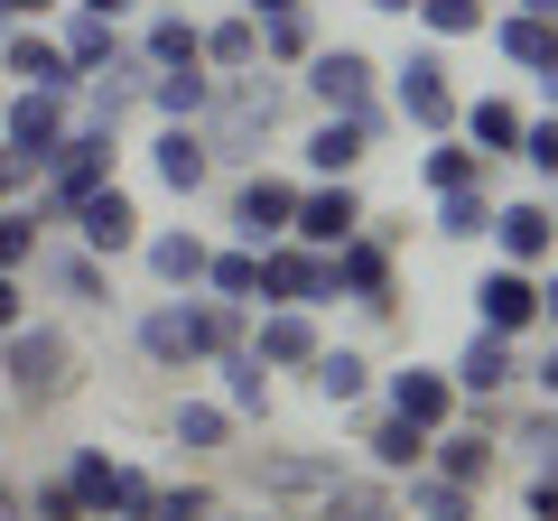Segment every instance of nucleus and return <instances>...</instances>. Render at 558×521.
<instances>
[{"label": "nucleus", "mask_w": 558, "mask_h": 521, "mask_svg": "<svg viewBox=\"0 0 558 521\" xmlns=\"http://www.w3.org/2000/svg\"><path fill=\"white\" fill-rule=\"evenodd\" d=\"M242 336H252V326H242L233 299H159L140 317V354L159 363V373H196V363L233 354Z\"/></svg>", "instance_id": "nucleus-1"}, {"label": "nucleus", "mask_w": 558, "mask_h": 521, "mask_svg": "<svg viewBox=\"0 0 558 521\" xmlns=\"http://www.w3.org/2000/svg\"><path fill=\"white\" fill-rule=\"evenodd\" d=\"M279 121V84H252V75H215V102H205V149H223V159H252L260 141H270Z\"/></svg>", "instance_id": "nucleus-2"}, {"label": "nucleus", "mask_w": 558, "mask_h": 521, "mask_svg": "<svg viewBox=\"0 0 558 521\" xmlns=\"http://www.w3.org/2000/svg\"><path fill=\"white\" fill-rule=\"evenodd\" d=\"M0 373H10V391H20V401H65V391H75V344L57 336V326H10V336H0Z\"/></svg>", "instance_id": "nucleus-3"}, {"label": "nucleus", "mask_w": 558, "mask_h": 521, "mask_svg": "<svg viewBox=\"0 0 558 521\" xmlns=\"http://www.w3.org/2000/svg\"><path fill=\"white\" fill-rule=\"evenodd\" d=\"M112 149H121V131H102V121L65 131V141H57V159L38 168V178H47V205H57V215H75V205L94 196V186H112Z\"/></svg>", "instance_id": "nucleus-4"}, {"label": "nucleus", "mask_w": 558, "mask_h": 521, "mask_svg": "<svg viewBox=\"0 0 558 521\" xmlns=\"http://www.w3.org/2000/svg\"><path fill=\"white\" fill-rule=\"evenodd\" d=\"M65 131H75V121H65V102H57V94H10V102H0V168L38 178V168L57 159Z\"/></svg>", "instance_id": "nucleus-5"}, {"label": "nucleus", "mask_w": 558, "mask_h": 521, "mask_svg": "<svg viewBox=\"0 0 558 521\" xmlns=\"http://www.w3.org/2000/svg\"><path fill=\"white\" fill-rule=\"evenodd\" d=\"M65 484H75L84 521H140V502H149V475H140V465H112L102 447H75Z\"/></svg>", "instance_id": "nucleus-6"}, {"label": "nucleus", "mask_w": 558, "mask_h": 521, "mask_svg": "<svg viewBox=\"0 0 558 521\" xmlns=\"http://www.w3.org/2000/svg\"><path fill=\"white\" fill-rule=\"evenodd\" d=\"M344 233H363V196H354V178H317V186H299L289 242H307V252H336Z\"/></svg>", "instance_id": "nucleus-7"}, {"label": "nucleus", "mask_w": 558, "mask_h": 521, "mask_svg": "<svg viewBox=\"0 0 558 521\" xmlns=\"http://www.w3.org/2000/svg\"><path fill=\"white\" fill-rule=\"evenodd\" d=\"M260 299H270V307H326V299H336L326 252H307V242H270V252H260Z\"/></svg>", "instance_id": "nucleus-8"}, {"label": "nucleus", "mask_w": 558, "mask_h": 521, "mask_svg": "<svg viewBox=\"0 0 558 521\" xmlns=\"http://www.w3.org/2000/svg\"><path fill=\"white\" fill-rule=\"evenodd\" d=\"M400 112L418 121V131H428V141H447V131H457V84H447V57L438 47H418V57H400Z\"/></svg>", "instance_id": "nucleus-9"}, {"label": "nucleus", "mask_w": 558, "mask_h": 521, "mask_svg": "<svg viewBox=\"0 0 558 521\" xmlns=\"http://www.w3.org/2000/svg\"><path fill=\"white\" fill-rule=\"evenodd\" d=\"M326 270H336V299H354V307H391V242L381 233H344L336 252H326Z\"/></svg>", "instance_id": "nucleus-10"}, {"label": "nucleus", "mask_w": 558, "mask_h": 521, "mask_svg": "<svg viewBox=\"0 0 558 521\" xmlns=\"http://www.w3.org/2000/svg\"><path fill=\"white\" fill-rule=\"evenodd\" d=\"M317 317H307V307H270V317L252 326V336H242V354L260 363V373H307V363H317Z\"/></svg>", "instance_id": "nucleus-11"}, {"label": "nucleus", "mask_w": 558, "mask_h": 521, "mask_svg": "<svg viewBox=\"0 0 558 521\" xmlns=\"http://www.w3.org/2000/svg\"><path fill=\"white\" fill-rule=\"evenodd\" d=\"M0 75H20V94H57V102L84 94V75L65 65V47L38 38V28H10V47H0Z\"/></svg>", "instance_id": "nucleus-12"}, {"label": "nucleus", "mask_w": 558, "mask_h": 521, "mask_svg": "<svg viewBox=\"0 0 558 521\" xmlns=\"http://www.w3.org/2000/svg\"><path fill=\"white\" fill-rule=\"evenodd\" d=\"M475 326H484V336H521V326H539V280L512 270V260H494V270L475 280Z\"/></svg>", "instance_id": "nucleus-13"}, {"label": "nucleus", "mask_w": 558, "mask_h": 521, "mask_svg": "<svg viewBox=\"0 0 558 521\" xmlns=\"http://www.w3.org/2000/svg\"><path fill=\"white\" fill-rule=\"evenodd\" d=\"M381 410H400L410 428H457V381L447 373H418V363H400V373H381Z\"/></svg>", "instance_id": "nucleus-14"}, {"label": "nucleus", "mask_w": 558, "mask_h": 521, "mask_svg": "<svg viewBox=\"0 0 558 521\" xmlns=\"http://www.w3.org/2000/svg\"><path fill=\"white\" fill-rule=\"evenodd\" d=\"M289 215H299V186H289V178H242V196H233V233H242V252H270V242H289Z\"/></svg>", "instance_id": "nucleus-15"}, {"label": "nucleus", "mask_w": 558, "mask_h": 521, "mask_svg": "<svg viewBox=\"0 0 558 521\" xmlns=\"http://www.w3.org/2000/svg\"><path fill=\"white\" fill-rule=\"evenodd\" d=\"M484 233H494V252L512 260V270H539V260L558 252V215L539 196H521V205H494V223H484Z\"/></svg>", "instance_id": "nucleus-16"}, {"label": "nucleus", "mask_w": 558, "mask_h": 521, "mask_svg": "<svg viewBox=\"0 0 558 521\" xmlns=\"http://www.w3.org/2000/svg\"><path fill=\"white\" fill-rule=\"evenodd\" d=\"M75 242L94 260H121V252H140V205L121 196V186H94V196L75 205Z\"/></svg>", "instance_id": "nucleus-17"}, {"label": "nucleus", "mask_w": 558, "mask_h": 521, "mask_svg": "<svg viewBox=\"0 0 558 521\" xmlns=\"http://www.w3.org/2000/svg\"><path fill=\"white\" fill-rule=\"evenodd\" d=\"M149 178H159L168 196H196V186L215 178V149H205V131H196V121H168L159 141H149Z\"/></svg>", "instance_id": "nucleus-18"}, {"label": "nucleus", "mask_w": 558, "mask_h": 521, "mask_svg": "<svg viewBox=\"0 0 558 521\" xmlns=\"http://www.w3.org/2000/svg\"><path fill=\"white\" fill-rule=\"evenodd\" d=\"M307 94H317L326 112H363V102H373V57H363V47H317V57H307Z\"/></svg>", "instance_id": "nucleus-19"}, {"label": "nucleus", "mask_w": 558, "mask_h": 521, "mask_svg": "<svg viewBox=\"0 0 558 521\" xmlns=\"http://www.w3.org/2000/svg\"><path fill=\"white\" fill-rule=\"evenodd\" d=\"M447 381H457V391H475V401H494V391H512V381H521V344L475 326V344L457 354V373H447Z\"/></svg>", "instance_id": "nucleus-20"}, {"label": "nucleus", "mask_w": 558, "mask_h": 521, "mask_svg": "<svg viewBox=\"0 0 558 521\" xmlns=\"http://www.w3.org/2000/svg\"><path fill=\"white\" fill-rule=\"evenodd\" d=\"M140 65L149 75H178V65H205V28L186 10H159V20L140 28Z\"/></svg>", "instance_id": "nucleus-21"}, {"label": "nucleus", "mask_w": 558, "mask_h": 521, "mask_svg": "<svg viewBox=\"0 0 558 521\" xmlns=\"http://www.w3.org/2000/svg\"><path fill=\"white\" fill-rule=\"evenodd\" d=\"M326 484H336V457H307V447H270L260 457V494H279V502L326 494Z\"/></svg>", "instance_id": "nucleus-22"}, {"label": "nucleus", "mask_w": 558, "mask_h": 521, "mask_svg": "<svg viewBox=\"0 0 558 521\" xmlns=\"http://www.w3.org/2000/svg\"><path fill=\"white\" fill-rule=\"evenodd\" d=\"M363 149H373V141H363L354 121H344V112H326L317 131H307V149H299V159H307V178H354V168H363Z\"/></svg>", "instance_id": "nucleus-23"}, {"label": "nucleus", "mask_w": 558, "mask_h": 521, "mask_svg": "<svg viewBox=\"0 0 558 521\" xmlns=\"http://www.w3.org/2000/svg\"><path fill=\"white\" fill-rule=\"evenodd\" d=\"M465 149H475V159H512V149H521V112H512V102H502V94H484V102H465Z\"/></svg>", "instance_id": "nucleus-24"}, {"label": "nucleus", "mask_w": 558, "mask_h": 521, "mask_svg": "<svg viewBox=\"0 0 558 521\" xmlns=\"http://www.w3.org/2000/svg\"><path fill=\"white\" fill-rule=\"evenodd\" d=\"M363 457H373L381 475H418V457H428V428H410L400 410H381V420L363 428Z\"/></svg>", "instance_id": "nucleus-25"}, {"label": "nucleus", "mask_w": 558, "mask_h": 521, "mask_svg": "<svg viewBox=\"0 0 558 521\" xmlns=\"http://www.w3.org/2000/svg\"><path fill=\"white\" fill-rule=\"evenodd\" d=\"M38 270H47V289H57V299H75V307H112V270H102L94 252H47Z\"/></svg>", "instance_id": "nucleus-26"}, {"label": "nucleus", "mask_w": 558, "mask_h": 521, "mask_svg": "<svg viewBox=\"0 0 558 521\" xmlns=\"http://www.w3.org/2000/svg\"><path fill=\"white\" fill-rule=\"evenodd\" d=\"M149 280L159 289H205V233H149Z\"/></svg>", "instance_id": "nucleus-27"}, {"label": "nucleus", "mask_w": 558, "mask_h": 521, "mask_svg": "<svg viewBox=\"0 0 558 521\" xmlns=\"http://www.w3.org/2000/svg\"><path fill=\"white\" fill-rule=\"evenodd\" d=\"M494 47L521 65V75H539V65L558 57V20H531V10H502V20H494Z\"/></svg>", "instance_id": "nucleus-28"}, {"label": "nucleus", "mask_w": 558, "mask_h": 521, "mask_svg": "<svg viewBox=\"0 0 558 521\" xmlns=\"http://www.w3.org/2000/svg\"><path fill=\"white\" fill-rule=\"evenodd\" d=\"M428 457H438L447 484H475V494H484V475H494V447H484V428H438V438H428Z\"/></svg>", "instance_id": "nucleus-29"}, {"label": "nucleus", "mask_w": 558, "mask_h": 521, "mask_svg": "<svg viewBox=\"0 0 558 521\" xmlns=\"http://www.w3.org/2000/svg\"><path fill=\"white\" fill-rule=\"evenodd\" d=\"M140 94L159 102V121H205V102H215V75H205V65H178V75H149Z\"/></svg>", "instance_id": "nucleus-30"}, {"label": "nucleus", "mask_w": 558, "mask_h": 521, "mask_svg": "<svg viewBox=\"0 0 558 521\" xmlns=\"http://www.w3.org/2000/svg\"><path fill=\"white\" fill-rule=\"evenodd\" d=\"M215 373H223V410H233V420H260V410H270V373H260L252 354H215Z\"/></svg>", "instance_id": "nucleus-31"}, {"label": "nucleus", "mask_w": 558, "mask_h": 521, "mask_svg": "<svg viewBox=\"0 0 558 521\" xmlns=\"http://www.w3.org/2000/svg\"><path fill=\"white\" fill-rule=\"evenodd\" d=\"M65 65H75V75H102V65L121 57V38H112V20H94V10H75V20H65Z\"/></svg>", "instance_id": "nucleus-32"}, {"label": "nucleus", "mask_w": 558, "mask_h": 521, "mask_svg": "<svg viewBox=\"0 0 558 521\" xmlns=\"http://www.w3.org/2000/svg\"><path fill=\"white\" fill-rule=\"evenodd\" d=\"M410 512H418V521H484V502H475V484L410 475Z\"/></svg>", "instance_id": "nucleus-33"}, {"label": "nucleus", "mask_w": 558, "mask_h": 521, "mask_svg": "<svg viewBox=\"0 0 558 521\" xmlns=\"http://www.w3.org/2000/svg\"><path fill=\"white\" fill-rule=\"evenodd\" d=\"M205 65L252 75V65H260V20H242V10H233V20H215V28H205Z\"/></svg>", "instance_id": "nucleus-34"}, {"label": "nucleus", "mask_w": 558, "mask_h": 521, "mask_svg": "<svg viewBox=\"0 0 558 521\" xmlns=\"http://www.w3.org/2000/svg\"><path fill=\"white\" fill-rule=\"evenodd\" d=\"M307 373H317L326 401H363V391H373V363H363L354 344H317V363H307Z\"/></svg>", "instance_id": "nucleus-35"}, {"label": "nucleus", "mask_w": 558, "mask_h": 521, "mask_svg": "<svg viewBox=\"0 0 558 521\" xmlns=\"http://www.w3.org/2000/svg\"><path fill=\"white\" fill-rule=\"evenodd\" d=\"M205 299L252 307L260 299V252H205Z\"/></svg>", "instance_id": "nucleus-36"}, {"label": "nucleus", "mask_w": 558, "mask_h": 521, "mask_svg": "<svg viewBox=\"0 0 558 521\" xmlns=\"http://www.w3.org/2000/svg\"><path fill=\"white\" fill-rule=\"evenodd\" d=\"M418 178H428V196H457V186H484V159H475L465 141H428Z\"/></svg>", "instance_id": "nucleus-37"}, {"label": "nucleus", "mask_w": 558, "mask_h": 521, "mask_svg": "<svg viewBox=\"0 0 558 521\" xmlns=\"http://www.w3.org/2000/svg\"><path fill=\"white\" fill-rule=\"evenodd\" d=\"M260 57H270V65H307V57H317V20H307V10L260 20Z\"/></svg>", "instance_id": "nucleus-38"}, {"label": "nucleus", "mask_w": 558, "mask_h": 521, "mask_svg": "<svg viewBox=\"0 0 558 521\" xmlns=\"http://www.w3.org/2000/svg\"><path fill=\"white\" fill-rule=\"evenodd\" d=\"M326 521H400V502L381 494V484H354V475H336V484H326Z\"/></svg>", "instance_id": "nucleus-39"}, {"label": "nucleus", "mask_w": 558, "mask_h": 521, "mask_svg": "<svg viewBox=\"0 0 558 521\" xmlns=\"http://www.w3.org/2000/svg\"><path fill=\"white\" fill-rule=\"evenodd\" d=\"M484 223H494V196H484V186L438 196V233H447V242H484Z\"/></svg>", "instance_id": "nucleus-40"}, {"label": "nucleus", "mask_w": 558, "mask_h": 521, "mask_svg": "<svg viewBox=\"0 0 558 521\" xmlns=\"http://www.w3.org/2000/svg\"><path fill=\"white\" fill-rule=\"evenodd\" d=\"M140 521H215V494H205V484H149Z\"/></svg>", "instance_id": "nucleus-41"}, {"label": "nucleus", "mask_w": 558, "mask_h": 521, "mask_svg": "<svg viewBox=\"0 0 558 521\" xmlns=\"http://www.w3.org/2000/svg\"><path fill=\"white\" fill-rule=\"evenodd\" d=\"M428 38H484V0H418L410 10Z\"/></svg>", "instance_id": "nucleus-42"}, {"label": "nucleus", "mask_w": 558, "mask_h": 521, "mask_svg": "<svg viewBox=\"0 0 558 521\" xmlns=\"http://www.w3.org/2000/svg\"><path fill=\"white\" fill-rule=\"evenodd\" d=\"M223 438H233V410L223 401H178V447L205 457V447H223Z\"/></svg>", "instance_id": "nucleus-43"}, {"label": "nucleus", "mask_w": 558, "mask_h": 521, "mask_svg": "<svg viewBox=\"0 0 558 521\" xmlns=\"http://www.w3.org/2000/svg\"><path fill=\"white\" fill-rule=\"evenodd\" d=\"M531 178H558V112H539V121H521V149H512Z\"/></svg>", "instance_id": "nucleus-44"}, {"label": "nucleus", "mask_w": 558, "mask_h": 521, "mask_svg": "<svg viewBox=\"0 0 558 521\" xmlns=\"http://www.w3.org/2000/svg\"><path fill=\"white\" fill-rule=\"evenodd\" d=\"M28 252H38V215L28 205H0V270H28Z\"/></svg>", "instance_id": "nucleus-45"}, {"label": "nucleus", "mask_w": 558, "mask_h": 521, "mask_svg": "<svg viewBox=\"0 0 558 521\" xmlns=\"http://www.w3.org/2000/svg\"><path fill=\"white\" fill-rule=\"evenodd\" d=\"M20 512L28 521H84V502H75V484H65V475H47L38 494H20Z\"/></svg>", "instance_id": "nucleus-46"}, {"label": "nucleus", "mask_w": 558, "mask_h": 521, "mask_svg": "<svg viewBox=\"0 0 558 521\" xmlns=\"http://www.w3.org/2000/svg\"><path fill=\"white\" fill-rule=\"evenodd\" d=\"M521 447L539 457V475H558V410H549V420H531V428H521Z\"/></svg>", "instance_id": "nucleus-47"}, {"label": "nucleus", "mask_w": 558, "mask_h": 521, "mask_svg": "<svg viewBox=\"0 0 558 521\" xmlns=\"http://www.w3.org/2000/svg\"><path fill=\"white\" fill-rule=\"evenodd\" d=\"M20 317H28V299H20V270H0V336H10Z\"/></svg>", "instance_id": "nucleus-48"}, {"label": "nucleus", "mask_w": 558, "mask_h": 521, "mask_svg": "<svg viewBox=\"0 0 558 521\" xmlns=\"http://www.w3.org/2000/svg\"><path fill=\"white\" fill-rule=\"evenodd\" d=\"M521 502H531V521H558V475H531V494H521Z\"/></svg>", "instance_id": "nucleus-49"}, {"label": "nucleus", "mask_w": 558, "mask_h": 521, "mask_svg": "<svg viewBox=\"0 0 558 521\" xmlns=\"http://www.w3.org/2000/svg\"><path fill=\"white\" fill-rule=\"evenodd\" d=\"M521 373H531L539 391H549V401H558V344H549V354H539V363H521Z\"/></svg>", "instance_id": "nucleus-50"}, {"label": "nucleus", "mask_w": 558, "mask_h": 521, "mask_svg": "<svg viewBox=\"0 0 558 521\" xmlns=\"http://www.w3.org/2000/svg\"><path fill=\"white\" fill-rule=\"evenodd\" d=\"M279 10H307V0H242V20H279Z\"/></svg>", "instance_id": "nucleus-51"}, {"label": "nucleus", "mask_w": 558, "mask_h": 521, "mask_svg": "<svg viewBox=\"0 0 558 521\" xmlns=\"http://www.w3.org/2000/svg\"><path fill=\"white\" fill-rule=\"evenodd\" d=\"M75 10H94V20H121V10H140V0H75Z\"/></svg>", "instance_id": "nucleus-52"}, {"label": "nucleus", "mask_w": 558, "mask_h": 521, "mask_svg": "<svg viewBox=\"0 0 558 521\" xmlns=\"http://www.w3.org/2000/svg\"><path fill=\"white\" fill-rule=\"evenodd\" d=\"M539 317L558 326V270H549V280H539Z\"/></svg>", "instance_id": "nucleus-53"}, {"label": "nucleus", "mask_w": 558, "mask_h": 521, "mask_svg": "<svg viewBox=\"0 0 558 521\" xmlns=\"http://www.w3.org/2000/svg\"><path fill=\"white\" fill-rule=\"evenodd\" d=\"M38 10H57V0H10V20H38Z\"/></svg>", "instance_id": "nucleus-54"}, {"label": "nucleus", "mask_w": 558, "mask_h": 521, "mask_svg": "<svg viewBox=\"0 0 558 521\" xmlns=\"http://www.w3.org/2000/svg\"><path fill=\"white\" fill-rule=\"evenodd\" d=\"M363 10H391V20H410V10H418V0H363Z\"/></svg>", "instance_id": "nucleus-55"}, {"label": "nucleus", "mask_w": 558, "mask_h": 521, "mask_svg": "<svg viewBox=\"0 0 558 521\" xmlns=\"http://www.w3.org/2000/svg\"><path fill=\"white\" fill-rule=\"evenodd\" d=\"M20 186H28V178H20V168H0V205H10V196H20Z\"/></svg>", "instance_id": "nucleus-56"}, {"label": "nucleus", "mask_w": 558, "mask_h": 521, "mask_svg": "<svg viewBox=\"0 0 558 521\" xmlns=\"http://www.w3.org/2000/svg\"><path fill=\"white\" fill-rule=\"evenodd\" d=\"M512 10H531V20H558V0H512Z\"/></svg>", "instance_id": "nucleus-57"}, {"label": "nucleus", "mask_w": 558, "mask_h": 521, "mask_svg": "<svg viewBox=\"0 0 558 521\" xmlns=\"http://www.w3.org/2000/svg\"><path fill=\"white\" fill-rule=\"evenodd\" d=\"M0 521H28V512H20V494H10V484H0Z\"/></svg>", "instance_id": "nucleus-58"}, {"label": "nucleus", "mask_w": 558, "mask_h": 521, "mask_svg": "<svg viewBox=\"0 0 558 521\" xmlns=\"http://www.w3.org/2000/svg\"><path fill=\"white\" fill-rule=\"evenodd\" d=\"M260 521H270V512H260Z\"/></svg>", "instance_id": "nucleus-59"}, {"label": "nucleus", "mask_w": 558, "mask_h": 521, "mask_svg": "<svg viewBox=\"0 0 558 521\" xmlns=\"http://www.w3.org/2000/svg\"><path fill=\"white\" fill-rule=\"evenodd\" d=\"M0 102H10V94H0Z\"/></svg>", "instance_id": "nucleus-60"}]
</instances>
